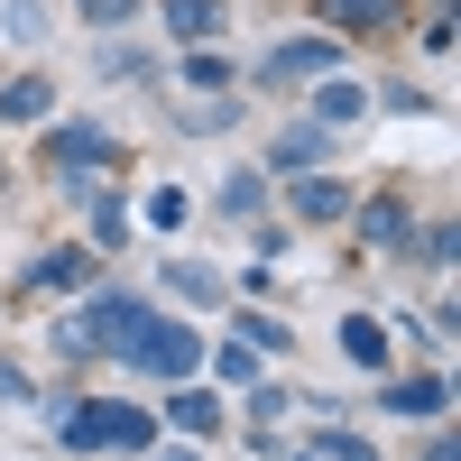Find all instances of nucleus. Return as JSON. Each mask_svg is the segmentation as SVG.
Instances as JSON below:
<instances>
[{
    "label": "nucleus",
    "mask_w": 461,
    "mask_h": 461,
    "mask_svg": "<svg viewBox=\"0 0 461 461\" xmlns=\"http://www.w3.org/2000/svg\"><path fill=\"white\" fill-rule=\"evenodd\" d=\"M121 360H130V369H158V378H185V369L203 360V332H194V323H167V314H148V323L121 341Z\"/></svg>",
    "instance_id": "f257e3e1"
},
{
    "label": "nucleus",
    "mask_w": 461,
    "mask_h": 461,
    "mask_svg": "<svg viewBox=\"0 0 461 461\" xmlns=\"http://www.w3.org/2000/svg\"><path fill=\"white\" fill-rule=\"evenodd\" d=\"M65 443H84V452H148V415L139 406H74Z\"/></svg>",
    "instance_id": "f03ea898"
},
{
    "label": "nucleus",
    "mask_w": 461,
    "mask_h": 461,
    "mask_svg": "<svg viewBox=\"0 0 461 461\" xmlns=\"http://www.w3.org/2000/svg\"><path fill=\"white\" fill-rule=\"evenodd\" d=\"M258 74H267V84H295V74H332V37H295V47H277Z\"/></svg>",
    "instance_id": "7ed1b4c3"
},
{
    "label": "nucleus",
    "mask_w": 461,
    "mask_h": 461,
    "mask_svg": "<svg viewBox=\"0 0 461 461\" xmlns=\"http://www.w3.org/2000/svg\"><path fill=\"white\" fill-rule=\"evenodd\" d=\"M47 111H56L47 74H10V84H0V121H47Z\"/></svg>",
    "instance_id": "20e7f679"
},
{
    "label": "nucleus",
    "mask_w": 461,
    "mask_h": 461,
    "mask_svg": "<svg viewBox=\"0 0 461 461\" xmlns=\"http://www.w3.org/2000/svg\"><path fill=\"white\" fill-rule=\"evenodd\" d=\"M93 267H102L93 249H56V258H37V267H28V295H56V286H84Z\"/></svg>",
    "instance_id": "39448f33"
},
{
    "label": "nucleus",
    "mask_w": 461,
    "mask_h": 461,
    "mask_svg": "<svg viewBox=\"0 0 461 461\" xmlns=\"http://www.w3.org/2000/svg\"><path fill=\"white\" fill-rule=\"evenodd\" d=\"M323 28H341V37H369V28H397V0H323Z\"/></svg>",
    "instance_id": "423d86ee"
},
{
    "label": "nucleus",
    "mask_w": 461,
    "mask_h": 461,
    "mask_svg": "<svg viewBox=\"0 0 461 461\" xmlns=\"http://www.w3.org/2000/svg\"><path fill=\"white\" fill-rule=\"evenodd\" d=\"M295 212L304 221H341V212H351V185H341V176H295Z\"/></svg>",
    "instance_id": "0eeeda50"
},
{
    "label": "nucleus",
    "mask_w": 461,
    "mask_h": 461,
    "mask_svg": "<svg viewBox=\"0 0 461 461\" xmlns=\"http://www.w3.org/2000/svg\"><path fill=\"white\" fill-rule=\"evenodd\" d=\"M388 415H425V425H443V378H388V397H378Z\"/></svg>",
    "instance_id": "6e6552de"
},
{
    "label": "nucleus",
    "mask_w": 461,
    "mask_h": 461,
    "mask_svg": "<svg viewBox=\"0 0 461 461\" xmlns=\"http://www.w3.org/2000/svg\"><path fill=\"white\" fill-rule=\"evenodd\" d=\"M360 240H369V249H406V203H397V194H378V203L360 212Z\"/></svg>",
    "instance_id": "1a4fd4ad"
},
{
    "label": "nucleus",
    "mask_w": 461,
    "mask_h": 461,
    "mask_svg": "<svg viewBox=\"0 0 461 461\" xmlns=\"http://www.w3.org/2000/svg\"><path fill=\"white\" fill-rule=\"evenodd\" d=\"M360 111H369V93H360V84H341V74H332V84H314V130H323V121L341 130V121H360Z\"/></svg>",
    "instance_id": "9d476101"
},
{
    "label": "nucleus",
    "mask_w": 461,
    "mask_h": 461,
    "mask_svg": "<svg viewBox=\"0 0 461 461\" xmlns=\"http://www.w3.org/2000/svg\"><path fill=\"white\" fill-rule=\"evenodd\" d=\"M47 158H56V167H102V158H111V139L74 121V130H56V148H47Z\"/></svg>",
    "instance_id": "9b49d317"
},
{
    "label": "nucleus",
    "mask_w": 461,
    "mask_h": 461,
    "mask_svg": "<svg viewBox=\"0 0 461 461\" xmlns=\"http://www.w3.org/2000/svg\"><path fill=\"white\" fill-rule=\"evenodd\" d=\"M341 351H351L360 369H388V332H378L369 314H351V323H341Z\"/></svg>",
    "instance_id": "f8f14e48"
},
{
    "label": "nucleus",
    "mask_w": 461,
    "mask_h": 461,
    "mask_svg": "<svg viewBox=\"0 0 461 461\" xmlns=\"http://www.w3.org/2000/svg\"><path fill=\"white\" fill-rule=\"evenodd\" d=\"M258 203H267V176H258V167H240V176L221 185V212H230V221H249Z\"/></svg>",
    "instance_id": "ddd939ff"
},
{
    "label": "nucleus",
    "mask_w": 461,
    "mask_h": 461,
    "mask_svg": "<svg viewBox=\"0 0 461 461\" xmlns=\"http://www.w3.org/2000/svg\"><path fill=\"white\" fill-rule=\"evenodd\" d=\"M167 286H176L185 304H221V277H212V267H194V258H176V267H167Z\"/></svg>",
    "instance_id": "4468645a"
},
{
    "label": "nucleus",
    "mask_w": 461,
    "mask_h": 461,
    "mask_svg": "<svg viewBox=\"0 0 461 461\" xmlns=\"http://www.w3.org/2000/svg\"><path fill=\"white\" fill-rule=\"evenodd\" d=\"M167 28L176 37H212L221 28V0H167Z\"/></svg>",
    "instance_id": "2eb2a0df"
},
{
    "label": "nucleus",
    "mask_w": 461,
    "mask_h": 461,
    "mask_svg": "<svg viewBox=\"0 0 461 461\" xmlns=\"http://www.w3.org/2000/svg\"><path fill=\"white\" fill-rule=\"evenodd\" d=\"M176 425H185V434H212V425H221V397H212V388H185V397H176Z\"/></svg>",
    "instance_id": "dca6fc26"
},
{
    "label": "nucleus",
    "mask_w": 461,
    "mask_h": 461,
    "mask_svg": "<svg viewBox=\"0 0 461 461\" xmlns=\"http://www.w3.org/2000/svg\"><path fill=\"white\" fill-rule=\"evenodd\" d=\"M304 452H323V461H378V452H369L360 434H341V425H323V434H314V443H304Z\"/></svg>",
    "instance_id": "f3484780"
},
{
    "label": "nucleus",
    "mask_w": 461,
    "mask_h": 461,
    "mask_svg": "<svg viewBox=\"0 0 461 461\" xmlns=\"http://www.w3.org/2000/svg\"><path fill=\"white\" fill-rule=\"evenodd\" d=\"M314 158H323V130H314V121L277 139V167H314Z\"/></svg>",
    "instance_id": "a211bd4d"
},
{
    "label": "nucleus",
    "mask_w": 461,
    "mask_h": 461,
    "mask_svg": "<svg viewBox=\"0 0 461 461\" xmlns=\"http://www.w3.org/2000/svg\"><path fill=\"white\" fill-rule=\"evenodd\" d=\"M10 10V37H47V0H0Z\"/></svg>",
    "instance_id": "6ab92c4d"
},
{
    "label": "nucleus",
    "mask_w": 461,
    "mask_h": 461,
    "mask_svg": "<svg viewBox=\"0 0 461 461\" xmlns=\"http://www.w3.org/2000/svg\"><path fill=\"white\" fill-rule=\"evenodd\" d=\"M121 230H130V212H121V203H102V212H93V258H102V249H121Z\"/></svg>",
    "instance_id": "aec40b11"
},
{
    "label": "nucleus",
    "mask_w": 461,
    "mask_h": 461,
    "mask_svg": "<svg viewBox=\"0 0 461 461\" xmlns=\"http://www.w3.org/2000/svg\"><path fill=\"white\" fill-rule=\"evenodd\" d=\"M148 221H158V230H185V194H176V185H158V194H148Z\"/></svg>",
    "instance_id": "412c9836"
},
{
    "label": "nucleus",
    "mask_w": 461,
    "mask_h": 461,
    "mask_svg": "<svg viewBox=\"0 0 461 461\" xmlns=\"http://www.w3.org/2000/svg\"><path fill=\"white\" fill-rule=\"evenodd\" d=\"M185 84H203V93H221V84H230V65H221V56H185Z\"/></svg>",
    "instance_id": "4be33fe9"
},
{
    "label": "nucleus",
    "mask_w": 461,
    "mask_h": 461,
    "mask_svg": "<svg viewBox=\"0 0 461 461\" xmlns=\"http://www.w3.org/2000/svg\"><path fill=\"white\" fill-rule=\"evenodd\" d=\"M212 369H221V378H249V388H258V360H249V341H230V351H221Z\"/></svg>",
    "instance_id": "5701e85b"
},
{
    "label": "nucleus",
    "mask_w": 461,
    "mask_h": 461,
    "mask_svg": "<svg viewBox=\"0 0 461 461\" xmlns=\"http://www.w3.org/2000/svg\"><path fill=\"white\" fill-rule=\"evenodd\" d=\"M240 341H267V351H286V323H277V314H249V323H240Z\"/></svg>",
    "instance_id": "b1692460"
},
{
    "label": "nucleus",
    "mask_w": 461,
    "mask_h": 461,
    "mask_svg": "<svg viewBox=\"0 0 461 461\" xmlns=\"http://www.w3.org/2000/svg\"><path fill=\"white\" fill-rule=\"evenodd\" d=\"M130 10H139V0H84V19H93V28H121Z\"/></svg>",
    "instance_id": "393cba45"
},
{
    "label": "nucleus",
    "mask_w": 461,
    "mask_h": 461,
    "mask_svg": "<svg viewBox=\"0 0 461 461\" xmlns=\"http://www.w3.org/2000/svg\"><path fill=\"white\" fill-rule=\"evenodd\" d=\"M0 397H28V369H19L10 351H0Z\"/></svg>",
    "instance_id": "a878e982"
},
{
    "label": "nucleus",
    "mask_w": 461,
    "mask_h": 461,
    "mask_svg": "<svg viewBox=\"0 0 461 461\" xmlns=\"http://www.w3.org/2000/svg\"><path fill=\"white\" fill-rule=\"evenodd\" d=\"M158 461H194V452H185V443H176V452H158Z\"/></svg>",
    "instance_id": "bb28decb"
},
{
    "label": "nucleus",
    "mask_w": 461,
    "mask_h": 461,
    "mask_svg": "<svg viewBox=\"0 0 461 461\" xmlns=\"http://www.w3.org/2000/svg\"><path fill=\"white\" fill-rule=\"evenodd\" d=\"M304 461H323V452H304Z\"/></svg>",
    "instance_id": "cd10ccee"
}]
</instances>
